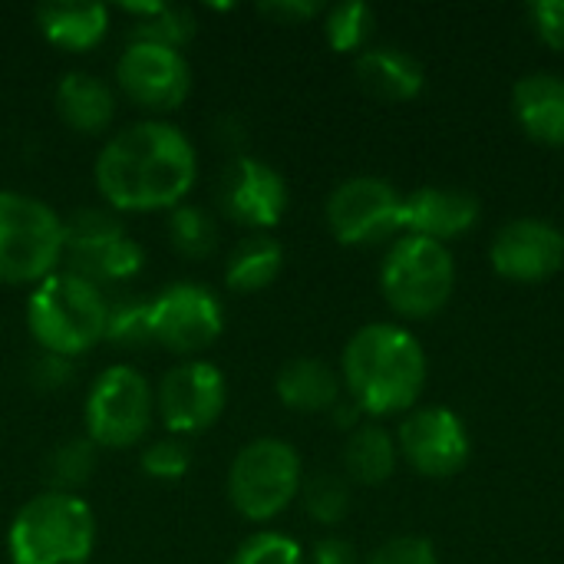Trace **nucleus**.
I'll use <instances>...</instances> for the list:
<instances>
[{
	"label": "nucleus",
	"mask_w": 564,
	"mask_h": 564,
	"mask_svg": "<svg viewBox=\"0 0 564 564\" xmlns=\"http://www.w3.org/2000/svg\"><path fill=\"white\" fill-rule=\"evenodd\" d=\"M93 178L112 212H172L195 188L198 152L175 122L149 116L106 139Z\"/></svg>",
	"instance_id": "f257e3e1"
},
{
	"label": "nucleus",
	"mask_w": 564,
	"mask_h": 564,
	"mask_svg": "<svg viewBox=\"0 0 564 564\" xmlns=\"http://www.w3.org/2000/svg\"><path fill=\"white\" fill-rule=\"evenodd\" d=\"M340 383L364 416L410 413L426 390L423 344L403 324H364L340 354Z\"/></svg>",
	"instance_id": "f03ea898"
},
{
	"label": "nucleus",
	"mask_w": 564,
	"mask_h": 564,
	"mask_svg": "<svg viewBox=\"0 0 564 564\" xmlns=\"http://www.w3.org/2000/svg\"><path fill=\"white\" fill-rule=\"evenodd\" d=\"M109 301L79 274L56 271L26 297V330L43 354L76 360L106 340Z\"/></svg>",
	"instance_id": "7ed1b4c3"
},
{
	"label": "nucleus",
	"mask_w": 564,
	"mask_h": 564,
	"mask_svg": "<svg viewBox=\"0 0 564 564\" xmlns=\"http://www.w3.org/2000/svg\"><path fill=\"white\" fill-rule=\"evenodd\" d=\"M96 549V516L83 496L43 489L23 502L7 529L13 564H89Z\"/></svg>",
	"instance_id": "20e7f679"
},
{
	"label": "nucleus",
	"mask_w": 564,
	"mask_h": 564,
	"mask_svg": "<svg viewBox=\"0 0 564 564\" xmlns=\"http://www.w3.org/2000/svg\"><path fill=\"white\" fill-rule=\"evenodd\" d=\"M66 254L63 218L40 198L0 188V284L36 288Z\"/></svg>",
	"instance_id": "39448f33"
},
{
	"label": "nucleus",
	"mask_w": 564,
	"mask_h": 564,
	"mask_svg": "<svg viewBox=\"0 0 564 564\" xmlns=\"http://www.w3.org/2000/svg\"><path fill=\"white\" fill-rule=\"evenodd\" d=\"M456 291L453 251L440 241L400 235L380 264V294L403 321L436 317Z\"/></svg>",
	"instance_id": "423d86ee"
},
{
	"label": "nucleus",
	"mask_w": 564,
	"mask_h": 564,
	"mask_svg": "<svg viewBox=\"0 0 564 564\" xmlns=\"http://www.w3.org/2000/svg\"><path fill=\"white\" fill-rule=\"evenodd\" d=\"M301 482H304V466L297 449L288 440L258 436L245 443L231 459L225 492L231 509L245 522L264 525L291 509V502L301 496Z\"/></svg>",
	"instance_id": "0eeeda50"
},
{
	"label": "nucleus",
	"mask_w": 564,
	"mask_h": 564,
	"mask_svg": "<svg viewBox=\"0 0 564 564\" xmlns=\"http://www.w3.org/2000/svg\"><path fill=\"white\" fill-rule=\"evenodd\" d=\"M86 436L99 449H132L155 423V387L129 364L102 370L83 403Z\"/></svg>",
	"instance_id": "6e6552de"
},
{
	"label": "nucleus",
	"mask_w": 564,
	"mask_h": 564,
	"mask_svg": "<svg viewBox=\"0 0 564 564\" xmlns=\"http://www.w3.org/2000/svg\"><path fill=\"white\" fill-rule=\"evenodd\" d=\"M324 218L347 248L393 245L403 231V195L380 175H350L327 195Z\"/></svg>",
	"instance_id": "1a4fd4ad"
},
{
	"label": "nucleus",
	"mask_w": 564,
	"mask_h": 564,
	"mask_svg": "<svg viewBox=\"0 0 564 564\" xmlns=\"http://www.w3.org/2000/svg\"><path fill=\"white\" fill-rule=\"evenodd\" d=\"M152 307V340L169 354L192 360L195 354L218 344L225 334L221 297L198 281H172L149 301Z\"/></svg>",
	"instance_id": "9d476101"
},
{
	"label": "nucleus",
	"mask_w": 564,
	"mask_h": 564,
	"mask_svg": "<svg viewBox=\"0 0 564 564\" xmlns=\"http://www.w3.org/2000/svg\"><path fill=\"white\" fill-rule=\"evenodd\" d=\"M228 406V380L208 360H182L169 367L155 387V416L175 440L212 430Z\"/></svg>",
	"instance_id": "9b49d317"
},
{
	"label": "nucleus",
	"mask_w": 564,
	"mask_h": 564,
	"mask_svg": "<svg viewBox=\"0 0 564 564\" xmlns=\"http://www.w3.org/2000/svg\"><path fill=\"white\" fill-rule=\"evenodd\" d=\"M116 86L132 106L162 119V112H172L188 99L192 66L182 50L129 40L116 59Z\"/></svg>",
	"instance_id": "f8f14e48"
},
{
	"label": "nucleus",
	"mask_w": 564,
	"mask_h": 564,
	"mask_svg": "<svg viewBox=\"0 0 564 564\" xmlns=\"http://www.w3.org/2000/svg\"><path fill=\"white\" fill-rule=\"evenodd\" d=\"M215 198L228 221L248 228L251 235H268L281 225L291 195L284 175L271 162L238 152L221 169Z\"/></svg>",
	"instance_id": "ddd939ff"
},
{
	"label": "nucleus",
	"mask_w": 564,
	"mask_h": 564,
	"mask_svg": "<svg viewBox=\"0 0 564 564\" xmlns=\"http://www.w3.org/2000/svg\"><path fill=\"white\" fill-rule=\"evenodd\" d=\"M397 449L416 476L453 479L469 466L473 440L463 416L449 406H420L403 416Z\"/></svg>",
	"instance_id": "4468645a"
},
{
	"label": "nucleus",
	"mask_w": 564,
	"mask_h": 564,
	"mask_svg": "<svg viewBox=\"0 0 564 564\" xmlns=\"http://www.w3.org/2000/svg\"><path fill=\"white\" fill-rule=\"evenodd\" d=\"M489 264L512 284H542L564 264V231L542 218L506 221L489 248Z\"/></svg>",
	"instance_id": "2eb2a0df"
},
{
	"label": "nucleus",
	"mask_w": 564,
	"mask_h": 564,
	"mask_svg": "<svg viewBox=\"0 0 564 564\" xmlns=\"http://www.w3.org/2000/svg\"><path fill=\"white\" fill-rule=\"evenodd\" d=\"M482 218V205L473 192L423 185L403 198V235L449 245L469 235Z\"/></svg>",
	"instance_id": "dca6fc26"
},
{
	"label": "nucleus",
	"mask_w": 564,
	"mask_h": 564,
	"mask_svg": "<svg viewBox=\"0 0 564 564\" xmlns=\"http://www.w3.org/2000/svg\"><path fill=\"white\" fill-rule=\"evenodd\" d=\"M512 112L532 142L564 145V76L529 73L512 89Z\"/></svg>",
	"instance_id": "f3484780"
},
{
	"label": "nucleus",
	"mask_w": 564,
	"mask_h": 564,
	"mask_svg": "<svg viewBox=\"0 0 564 564\" xmlns=\"http://www.w3.org/2000/svg\"><path fill=\"white\" fill-rule=\"evenodd\" d=\"M354 76L370 96L387 99V102H410L426 86V73L420 59L410 50L387 46V43L367 46L364 53H357Z\"/></svg>",
	"instance_id": "a211bd4d"
},
{
	"label": "nucleus",
	"mask_w": 564,
	"mask_h": 564,
	"mask_svg": "<svg viewBox=\"0 0 564 564\" xmlns=\"http://www.w3.org/2000/svg\"><path fill=\"white\" fill-rule=\"evenodd\" d=\"M53 106L66 129L83 135H99L109 129L116 116V93L102 76L86 69H69L53 89Z\"/></svg>",
	"instance_id": "6ab92c4d"
},
{
	"label": "nucleus",
	"mask_w": 564,
	"mask_h": 564,
	"mask_svg": "<svg viewBox=\"0 0 564 564\" xmlns=\"http://www.w3.org/2000/svg\"><path fill=\"white\" fill-rule=\"evenodd\" d=\"M274 393L281 406L294 413H330L340 403V373L317 357H294L274 377Z\"/></svg>",
	"instance_id": "aec40b11"
},
{
	"label": "nucleus",
	"mask_w": 564,
	"mask_h": 564,
	"mask_svg": "<svg viewBox=\"0 0 564 564\" xmlns=\"http://www.w3.org/2000/svg\"><path fill=\"white\" fill-rule=\"evenodd\" d=\"M40 36L66 53H86L99 46L109 33V7L102 3H40L36 7Z\"/></svg>",
	"instance_id": "412c9836"
},
{
	"label": "nucleus",
	"mask_w": 564,
	"mask_h": 564,
	"mask_svg": "<svg viewBox=\"0 0 564 564\" xmlns=\"http://www.w3.org/2000/svg\"><path fill=\"white\" fill-rule=\"evenodd\" d=\"M397 436L380 423H360L344 443V473L357 486H383L397 473Z\"/></svg>",
	"instance_id": "4be33fe9"
},
{
	"label": "nucleus",
	"mask_w": 564,
	"mask_h": 564,
	"mask_svg": "<svg viewBox=\"0 0 564 564\" xmlns=\"http://www.w3.org/2000/svg\"><path fill=\"white\" fill-rule=\"evenodd\" d=\"M284 271V248L271 235H248L235 245L225 264V284L235 294L268 291Z\"/></svg>",
	"instance_id": "5701e85b"
},
{
	"label": "nucleus",
	"mask_w": 564,
	"mask_h": 564,
	"mask_svg": "<svg viewBox=\"0 0 564 564\" xmlns=\"http://www.w3.org/2000/svg\"><path fill=\"white\" fill-rule=\"evenodd\" d=\"M145 268V251L135 238H119L86 258H76V261H66V271L69 274H79L83 281L96 284L102 291V284H126L132 278H139Z\"/></svg>",
	"instance_id": "b1692460"
},
{
	"label": "nucleus",
	"mask_w": 564,
	"mask_h": 564,
	"mask_svg": "<svg viewBox=\"0 0 564 564\" xmlns=\"http://www.w3.org/2000/svg\"><path fill=\"white\" fill-rule=\"evenodd\" d=\"M165 231H169V245L175 248V254L188 261H205L218 248V221L202 205H188V202L175 205L169 212Z\"/></svg>",
	"instance_id": "393cba45"
},
{
	"label": "nucleus",
	"mask_w": 564,
	"mask_h": 564,
	"mask_svg": "<svg viewBox=\"0 0 564 564\" xmlns=\"http://www.w3.org/2000/svg\"><path fill=\"white\" fill-rule=\"evenodd\" d=\"M119 238H126V225L112 208H76L69 218H63V241H66L63 261L86 258Z\"/></svg>",
	"instance_id": "a878e982"
},
{
	"label": "nucleus",
	"mask_w": 564,
	"mask_h": 564,
	"mask_svg": "<svg viewBox=\"0 0 564 564\" xmlns=\"http://www.w3.org/2000/svg\"><path fill=\"white\" fill-rule=\"evenodd\" d=\"M96 466H99V446L89 436H69L56 443L46 456L50 489L79 496V489L93 479Z\"/></svg>",
	"instance_id": "bb28decb"
},
{
	"label": "nucleus",
	"mask_w": 564,
	"mask_h": 564,
	"mask_svg": "<svg viewBox=\"0 0 564 564\" xmlns=\"http://www.w3.org/2000/svg\"><path fill=\"white\" fill-rule=\"evenodd\" d=\"M377 30V13L364 0H344L324 10V36L337 53H364Z\"/></svg>",
	"instance_id": "cd10ccee"
},
{
	"label": "nucleus",
	"mask_w": 564,
	"mask_h": 564,
	"mask_svg": "<svg viewBox=\"0 0 564 564\" xmlns=\"http://www.w3.org/2000/svg\"><path fill=\"white\" fill-rule=\"evenodd\" d=\"M301 506L311 522L334 529L350 516V482L337 473H314L301 482Z\"/></svg>",
	"instance_id": "c85d7f7f"
},
{
	"label": "nucleus",
	"mask_w": 564,
	"mask_h": 564,
	"mask_svg": "<svg viewBox=\"0 0 564 564\" xmlns=\"http://www.w3.org/2000/svg\"><path fill=\"white\" fill-rule=\"evenodd\" d=\"M198 33V20L188 7L178 3H162L152 17L132 23L129 40H145V43H159L169 50H182L185 43H192Z\"/></svg>",
	"instance_id": "c756f323"
},
{
	"label": "nucleus",
	"mask_w": 564,
	"mask_h": 564,
	"mask_svg": "<svg viewBox=\"0 0 564 564\" xmlns=\"http://www.w3.org/2000/svg\"><path fill=\"white\" fill-rule=\"evenodd\" d=\"M106 340L119 350H142L152 340V307L142 297H126L109 304L106 317Z\"/></svg>",
	"instance_id": "7c9ffc66"
},
{
	"label": "nucleus",
	"mask_w": 564,
	"mask_h": 564,
	"mask_svg": "<svg viewBox=\"0 0 564 564\" xmlns=\"http://www.w3.org/2000/svg\"><path fill=\"white\" fill-rule=\"evenodd\" d=\"M139 469L152 482H182L192 469V453H188L185 440L165 436V440L149 443L139 453Z\"/></svg>",
	"instance_id": "2f4dec72"
},
{
	"label": "nucleus",
	"mask_w": 564,
	"mask_h": 564,
	"mask_svg": "<svg viewBox=\"0 0 564 564\" xmlns=\"http://www.w3.org/2000/svg\"><path fill=\"white\" fill-rule=\"evenodd\" d=\"M228 564H307V558L284 532H254L231 552Z\"/></svg>",
	"instance_id": "473e14b6"
},
{
	"label": "nucleus",
	"mask_w": 564,
	"mask_h": 564,
	"mask_svg": "<svg viewBox=\"0 0 564 564\" xmlns=\"http://www.w3.org/2000/svg\"><path fill=\"white\" fill-rule=\"evenodd\" d=\"M367 564H436V545L420 535H397L373 549Z\"/></svg>",
	"instance_id": "72a5a7b5"
},
{
	"label": "nucleus",
	"mask_w": 564,
	"mask_h": 564,
	"mask_svg": "<svg viewBox=\"0 0 564 564\" xmlns=\"http://www.w3.org/2000/svg\"><path fill=\"white\" fill-rule=\"evenodd\" d=\"M529 23H532L535 36L549 50L564 53V0H535V3H529Z\"/></svg>",
	"instance_id": "f704fd0d"
},
{
	"label": "nucleus",
	"mask_w": 564,
	"mask_h": 564,
	"mask_svg": "<svg viewBox=\"0 0 564 564\" xmlns=\"http://www.w3.org/2000/svg\"><path fill=\"white\" fill-rule=\"evenodd\" d=\"M258 13L281 26H297V23L321 17L324 3H317V0H268V3H258Z\"/></svg>",
	"instance_id": "c9c22d12"
},
{
	"label": "nucleus",
	"mask_w": 564,
	"mask_h": 564,
	"mask_svg": "<svg viewBox=\"0 0 564 564\" xmlns=\"http://www.w3.org/2000/svg\"><path fill=\"white\" fill-rule=\"evenodd\" d=\"M73 380V364L53 354H40V360L30 370V383L43 393H56Z\"/></svg>",
	"instance_id": "e433bc0d"
},
{
	"label": "nucleus",
	"mask_w": 564,
	"mask_h": 564,
	"mask_svg": "<svg viewBox=\"0 0 564 564\" xmlns=\"http://www.w3.org/2000/svg\"><path fill=\"white\" fill-rule=\"evenodd\" d=\"M307 564H360V558H357V549L347 539L327 535L311 549V562Z\"/></svg>",
	"instance_id": "4c0bfd02"
}]
</instances>
